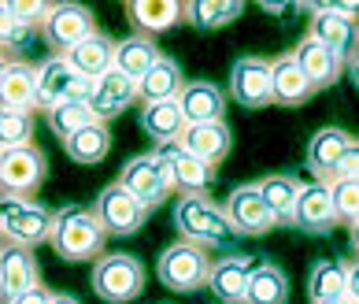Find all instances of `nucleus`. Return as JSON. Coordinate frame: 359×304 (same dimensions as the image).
Returning <instances> with one entry per match:
<instances>
[{
	"label": "nucleus",
	"instance_id": "20",
	"mask_svg": "<svg viewBox=\"0 0 359 304\" xmlns=\"http://www.w3.org/2000/svg\"><path fill=\"white\" fill-rule=\"evenodd\" d=\"M34 97H37V63L11 56L0 71V108L34 112Z\"/></svg>",
	"mask_w": 359,
	"mask_h": 304
},
{
	"label": "nucleus",
	"instance_id": "45",
	"mask_svg": "<svg viewBox=\"0 0 359 304\" xmlns=\"http://www.w3.org/2000/svg\"><path fill=\"white\" fill-rule=\"evenodd\" d=\"M48 304H82L78 297H71V293H52V300Z\"/></svg>",
	"mask_w": 359,
	"mask_h": 304
},
{
	"label": "nucleus",
	"instance_id": "9",
	"mask_svg": "<svg viewBox=\"0 0 359 304\" xmlns=\"http://www.w3.org/2000/svg\"><path fill=\"white\" fill-rule=\"evenodd\" d=\"M311 22H308V37L318 41L326 52H334L341 63H348L359 52V22L341 15L334 4H308Z\"/></svg>",
	"mask_w": 359,
	"mask_h": 304
},
{
	"label": "nucleus",
	"instance_id": "38",
	"mask_svg": "<svg viewBox=\"0 0 359 304\" xmlns=\"http://www.w3.org/2000/svg\"><path fill=\"white\" fill-rule=\"evenodd\" d=\"M34 41V30H26V26L11 15V8L0 0V52H22L26 45Z\"/></svg>",
	"mask_w": 359,
	"mask_h": 304
},
{
	"label": "nucleus",
	"instance_id": "42",
	"mask_svg": "<svg viewBox=\"0 0 359 304\" xmlns=\"http://www.w3.org/2000/svg\"><path fill=\"white\" fill-rule=\"evenodd\" d=\"M48 300H52V289H48V286H34V289H26V293L11 297V300H4V304H48Z\"/></svg>",
	"mask_w": 359,
	"mask_h": 304
},
{
	"label": "nucleus",
	"instance_id": "14",
	"mask_svg": "<svg viewBox=\"0 0 359 304\" xmlns=\"http://www.w3.org/2000/svg\"><path fill=\"white\" fill-rule=\"evenodd\" d=\"M230 97L237 100V108L259 112L271 100V63L263 56H237L230 67Z\"/></svg>",
	"mask_w": 359,
	"mask_h": 304
},
{
	"label": "nucleus",
	"instance_id": "15",
	"mask_svg": "<svg viewBox=\"0 0 359 304\" xmlns=\"http://www.w3.org/2000/svg\"><path fill=\"white\" fill-rule=\"evenodd\" d=\"M292 227L311 237H326V234H334V227H341L334 216V201H330V186L304 182V190L297 197V211H292Z\"/></svg>",
	"mask_w": 359,
	"mask_h": 304
},
{
	"label": "nucleus",
	"instance_id": "33",
	"mask_svg": "<svg viewBox=\"0 0 359 304\" xmlns=\"http://www.w3.org/2000/svg\"><path fill=\"white\" fill-rule=\"evenodd\" d=\"M63 152H67V160L82 164V167L100 164L104 156L111 152V130H108V123H89V126H82L78 134H71L67 141H63Z\"/></svg>",
	"mask_w": 359,
	"mask_h": 304
},
{
	"label": "nucleus",
	"instance_id": "25",
	"mask_svg": "<svg viewBox=\"0 0 359 304\" xmlns=\"http://www.w3.org/2000/svg\"><path fill=\"white\" fill-rule=\"evenodd\" d=\"M71 63V71L74 74H82V78H89V82H97V78H104L111 67H115V41L108 34H89L86 41H78L67 56H63Z\"/></svg>",
	"mask_w": 359,
	"mask_h": 304
},
{
	"label": "nucleus",
	"instance_id": "41",
	"mask_svg": "<svg viewBox=\"0 0 359 304\" xmlns=\"http://www.w3.org/2000/svg\"><path fill=\"white\" fill-rule=\"evenodd\" d=\"M344 297H352L359 304V256L344 260Z\"/></svg>",
	"mask_w": 359,
	"mask_h": 304
},
{
	"label": "nucleus",
	"instance_id": "10",
	"mask_svg": "<svg viewBox=\"0 0 359 304\" xmlns=\"http://www.w3.org/2000/svg\"><path fill=\"white\" fill-rule=\"evenodd\" d=\"M152 152L159 156V164L167 167L170 193H178V197H208V190L215 186V167H208V164H201V160H193V156L185 152L178 141L156 145Z\"/></svg>",
	"mask_w": 359,
	"mask_h": 304
},
{
	"label": "nucleus",
	"instance_id": "12",
	"mask_svg": "<svg viewBox=\"0 0 359 304\" xmlns=\"http://www.w3.org/2000/svg\"><path fill=\"white\" fill-rule=\"evenodd\" d=\"M93 216L100 219L104 234H115V237H130L144 227V219H149V211H144L134 197H130L118 182L111 186H104L97 193V201H93Z\"/></svg>",
	"mask_w": 359,
	"mask_h": 304
},
{
	"label": "nucleus",
	"instance_id": "7",
	"mask_svg": "<svg viewBox=\"0 0 359 304\" xmlns=\"http://www.w3.org/2000/svg\"><path fill=\"white\" fill-rule=\"evenodd\" d=\"M118 186H123L144 211H156L167 204L170 197V182H167V167L159 164L156 152H141V156H130L118 171Z\"/></svg>",
	"mask_w": 359,
	"mask_h": 304
},
{
	"label": "nucleus",
	"instance_id": "47",
	"mask_svg": "<svg viewBox=\"0 0 359 304\" xmlns=\"http://www.w3.org/2000/svg\"><path fill=\"white\" fill-rule=\"evenodd\" d=\"M326 304H355L352 297H337V300H326Z\"/></svg>",
	"mask_w": 359,
	"mask_h": 304
},
{
	"label": "nucleus",
	"instance_id": "22",
	"mask_svg": "<svg viewBox=\"0 0 359 304\" xmlns=\"http://www.w3.org/2000/svg\"><path fill=\"white\" fill-rule=\"evenodd\" d=\"M34 286H41V267H37L34 253L4 245L0 249V300H11Z\"/></svg>",
	"mask_w": 359,
	"mask_h": 304
},
{
	"label": "nucleus",
	"instance_id": "37",
	"mask_svg": "<svg viewBox=\"0 0 359 304\" xmlns=\"http://www.w3.org/2000/svg\"><path fill=\"white\" fill-rule=\"evenodd\" d=\"M330 201H334L337 223H344V227L359 223V178H334L330 182Z\"/></svg>",
	"mask_w": 359,
	"mask_h": 304
},
{
	"label": "nucleus",
	"instance_id": "21",
	"mask_svg": "<svg viewBox=\"0 0 359 304\" xmlns=\"http://www.w3.org/2000/svg\"><path fill=\"white\" fill-rule=\"evenodd\" d=\"M315 97L311 82L304 78V71L297 67L292 52H282V56L271 60V100L278 108H300Z\"/></svg>",
	"mask_w": 359,
	"mask_h": 304
},
{
	"label": "nucleus",
	"instance_id": "40",
	"mask_svg": "<svg viewBox=\"0 0 359 304\" xmlns=\"http://www.w3.org/2000/svg\"><path fill=\"white\" fill-rule=\"evenodd\" d=\"M337 178H359V138H352V145H348V152L341 156Z\"/></svg>",
	"mask_w": 359,
	"mask_h": 304
},
{
	"label": "nucleus",
	"instance_id": "31",
	"mask_svg": "<svg viewBox=\"0 0 359 304\" xmlns=\"http://www.w3.org/2000/svg\"><path fill=\"white\" fill-rule=\"evenodd\" d=\"M241 0H189V4H182V22L196 26V30H222L241 19Z\"/></svg>",
	"mask_w": 359,
	"mask_h": 304
},
{
	"label": "nucleus",
	"instance_id": "48",
	"mask_svg": "<svg viewBox=\"0 0 359 304\" xmlns=\"http://www.w3.org/2000/svg\"><path fill=\"white\" fill-rule=\"evenodd\" d=\"M8 60H11V56H0V71H4V63H8Z\"/></svg>",
	"mask_w": 359,
	"mask_h": 304
},
{
	"label": "nucleus",
	"instance_id": "30",
	"mask_svg": "<svg viewBox=\"0 0 359 304\" xmlns=\"http://www.w3.org/2000/svg\"><path fill=\"white\" fill-rule=\"evenodd\" d=\"M159 56H163V52H159V45L152 41V37L130 34L126 41H115V71L134 78V82H141V78L149 74V67Z\"/></svg>",
	"mask_w": 359,
	"mask_h": 304
},
{
	"label": "nucleus",
	"instance_id": "29",
	"mask_svg": "<svg viewBox=\"0 0 359 304\" xmlns=\"http://www.w3.org/2000/svg\"><path fill=\"white\" fill-rule=\"evenodd\" d=\"M126 15L141 37H156L182 22V0H130Z\"/></svg>",
	"mask_w": 359,
	"mask_h": 304
},
{
	"label": "nucleus",
	"instance_id": "1",
	"mask_svg": "<svg viewBox=\"0 0 359 304\" xmlns=\"http://www.w3.org/2000/svg\"><path fill=\"white\" fill-rule=\"evenodd\" d=\"M48 245L56 249L60 260H67V263H82V260L97 263V260L104 256L108 234H104L100 219L93 216V208H86V204H67V208H60L56 216H52Z\"/></svg>",
	"mask_w": 359,
	"mask_h": 304
},
{
	"label": "nucleus",
	"instance_id": "35",
	"mask_svg": "<svg viewBox=\"0 0 359 304\" xmlns=\"http://www.w3.org/2000/svg\"><path fill=\"white\" fill-rule=\"evenodd\" d=\"M45 119H48L52 134H60L63 141H67L71 134H78V130H82V126L97 123V119H93V112H89V104H82V100H67V104H56V108H48V112H45Z\"/></svg>",
	"mask_w": 359,
	"mask_h": 304
},
{
	"label": "nucleus",
	"instance_id": "11",
	"mask_svg": "<svg viewBox=\"0 0 359 304\" xmlns=\"http://www.w3.org/2000/svg\"><path fill=\"white\" fill-rule=\"evenodd\" d=\"M41 34H45V41H48V48L56 52V56H67L78 41H86L89 34H97V19H93L89 8L63 0V4H52Z\"/></svg>",
	"mask_w": 359,
	"mask_h": 304
},
{
	"label": "nucleus",
	"instance_id": "44",
	"mask_svg": "<svg viewBox=\"0 0 359 304\" xmlns=\"http://www.w3.org/2000/svg\"><path fill=\"white\" fill-rule=\"evenodd\" d=\"M348 245H352V253L359 256V223H352V227H348Z\"/></svg>",
	"mask_w": 359,
	"mask_h": 304
},
{
	"label": "nucleus",
	"instance_id": "3",
	"mask_svg": "<svg viewBox=\"0 0 359 304\" xmlns=\"http://www.w3.org/2000/svg\"><path fill=\"white\" fill-rule=\"evenodd\" d=\"M52 216L56 211L45 208L34 197H4L0 193V237L11 249H34L48 242L52 234Z\"/></svg>",
	"mask_w": 359,
	"mask_h": 304
},
{
	"label": "nucleus",
	"instance_id": "50",
	"mask_svg": "<svg viewBox=\"0 0 359 304\" xmlns=\"http://www.w3.org/2000/svg\"><path fill=\"white\" fill-rule=\"evenodd\" d=\"M0 56H4V52H0Z\"/></svg>",
	"mask_w": 359,
	"mask_h": 304
},
{
	"label": "nucleus",
	"instance_id": "6",
	"mask_svg": "<svg viewBox=\"0 0 359 304\" xmlns=\"http://www.w3.org/2000/svg\"><path fill=\"white\" fill-rule=\"evenodd\" d=\"M93 97V82L71 71V63L63 56H48L45 63H37V97H34V112H48L56 104L67 100H82L89 104Z\"/></svg>",
	"mask_w": 359,
	"mask_h": 304
},
{
	"label": "nucleus",
	"instance_id": "32",
	"mask_svg": "<svg viewBox=\"0 0 359 304\" xmlns=\"http://www.w3.org/2000/svg\"><path fill=\"white\" fill-rule=\"evenodd\" d=\"M141 130L149 134L156 145H167V141H178L182 130H185V119L178 112V100H159V104H141V115H137Z\"/></svg>",
	"mask_w": 359,
	"mask_h": 304
},
{
	"label": "nucleus",
	"instance_id": "39",
	"mask_svg": "<svg viewBox=\"0 0 359 304\" xmlns=\"http://www.w3.org/2000/svg\"><path fill=\"white\" fill-rule=\"evenodd\" d=\"M11 15H15L26 30H41L45 26V19H48V11H52V4H45V0H11Z\"/></svg>",
	"mask_w": 359,
	"mask_h": 304
},
{
	"label": "nucleus",
	"instance_id": "4",
	"mask_svg": "<svg viewBox=\"0 0 359 304\" xmlns=\"http://www.w3.org/2000/svg\"><path fill=\"white\" fill-rule=\"evenodd\" d=\"M89 282L104 304H130L144 293V263L130 253H104L93 263Z\"/></svg>",
	"mask_w": 359,
	"mask_h": 304
},
{
	"label": "nucleus",
	"instance_id": "26",
	"mask_svg": "<svg viewBox=\"0 0 359 304\" xmlns=\"http://www.w3.org/2000/svg\"><path fill=\"white\" fill-rule=\"evenodd\" d=\"M256 190L263 197V204L274 216L278 227H292V211H297V197L304 190V182L297 175H285V171H274V175L259 178Z\"/></svg>",
	"mask_w": 359,
	"mask_h": 304
},
{
	"label": "nucleus",
	"instance_id": "13",
	"mask_svg": "<svg viewBox=\"0 0 359 304\" xmlns=\"http://www.w3.org/2000/svg\"><path fill=\"white\" fill-rule=\"evenodd\" d=\"M222 216H226V223L233 227L237 237H259V234H267V230L278 227L274 216L267 211V204H263L256 182L233 186L230 197H226V204H222Z\"/></svg>",
	"mask_w": 359,
	"mask_h": 304
},
{
	"label": "nucleus",
	"instance_id": "8",
	"mask_svg": "<svg viewBox=\"0 0 359 304\" xmlns=\"http://www.w3.org/2000/svg\"><path fill=\"white\" fill-rule=\"evenodd\" d=\"M45 175H48V160L37 145L0 152V193L4 197H34L45 186Z\"/></svg>",
	"mask_w": 359,
	"mask_h": 304
},
{
	"label": "nucleus",
	"instance_id": "23",
	"mask_svg": "<svg viewBox=\"0 0 359 304\" xmlns=\"http://www.w3.org/2000/svg\"><path fill=\"white\" fill-rule=\"evenodd\" d=\"M292 60H297V67L304 71V78L311 82L315 93H318V89L337 86V82H341V74H344V63L334 56V52H326L318 41H311L308 34L300 37V45H297V48H292Z\"/></svg>",
	"mask_w": 359,
	"mask_h": 304
},
{
	"label": "nucleus",
	"instance_id": "43",
	"mask_svg": "<svg viewBox=\"0 0 359 304\" xmlns=\"http://www.w3.org/2000/svg\"><path fill=\"white\" fill-rule=\"evenodd\" d=\"M344 71H348V78H352V86L359 89V52H355V56H352L348 63H344Z\"/></svg>",
	"mask_w": 359,
	"mask_h": 304
},
{
	"label": "nucleus",
	"instance_id": "28",
	"mask_svg": "<svg viewBox=\"0 0 359 304\" xmlns=\"http://www.w3.org/2000/svg\"><path fill=\"white\" fill-rule=\"evenodd\" d=\"M185 89V74L170 56H159L149 74L137 82V100L141 104H159V100H178V93Z\"/></svg>",
	"mask_w": 359,
	"mask_h": 304
},
{
	"label": "nucleus",
	"instance_id": "27",
	"mask_svg": "<svg viewBox=\"0 0 359 304\" xmlns=\"http://www.w3.org/2000/svg\"><path fill=\"white\" fill-rule=\"evenodd\" d=\"M245 304H289V275L274 260H256L248 275Z\"/></svg>",
	"mask_w": 359,
	"mask_h": 304
},
{
	"label": "nucleus",
	"instance_id": "36",
	"mask_svg": "<svg viewBox=\"0 0 359 304\" xmlns=\"http://www.w3.org/2000/svg\"><path fill=\"white\" fill-rule=\"evenodd\" d=\"M34 145V112H4L0 108V152Z\"/></svg>",
	"mask_w": 359,
	"mask_h": 304
},
{
	"label": "nucleus",
	"instance_id": "2",
	"mask_svg": "<svg viewBox=\"0 0 359 304\" xmlns=\"http://www.w3.org/2000/svg\"><path fill=\"white\" fill-rule=\"evenodd\" d=\"M175 227L182 242L204 249V253H230V245L237 242L233 227L226 223L222 208L211 197H178Z\"/></svg>",
	"mask_w": 359,
	"mask_h": 304
},
{
	"label": "nucleus",
	"instance_id": "19",
	"mask_svg": "<svg viewBox=\"0 0 359 304\" xmlns=\"http://www.w3.org/2000/svg\"><path fill=\"white\" fill-rule=\"evenodd\" d=\"M352 145V134L341 126H323L318 134L308 141V171L315 175V182H323V186H330V182L337 178V167H341V156L348 152Z\"/></svg>",
	"mask_w": 359,
	"mask_h": 304
},
{
	"label": "nucleus",
	"instance_id": "49",
	"mask_svg": "<svg viewBox=\"0 0 359 304\" xmlns=\"http://www.w3.org/2000/svg\"><path fill=\"white\" fill-rule=\"evenodd\" d=\"M0 249H4V237H0Z\"/></svg>",
	"mask_w": 359,
	"mask_h": 304
},
{
	"label": "nucleus",
	"instance_id": "46",
	"mask_svg": "<svg viewBox=\"0 0 359 304\" xmlns=\"http://www.w3.org/2000/svg\"><path fill=\"white\" fill-rule=\"evenodd\" d=\"M263 11H271V15H278V11H285V4H267V0H263Z\"/></svg>",
	"mask_w": 359,
	"mask_h": 304
},
{
	"label": "nucleus",
	"instance_id": "34",
	"mask_svg": "<svg viewBox=\"0 0 359 304\" xmlns=\"http://www.w3.org/2000/svg\"><path fill=\"white\" fill-rule=\"evenodd\" d=\"M308 297L311 304H326L344 297V260H315L308 271Z\"/></svg>",
	"mask_w": 359,
	"mask_h": 304
},
{
	"label": "nucleus",
	"instance_id": "24",
	"mask_svg": "<svg viewBox=\"0 0 359 304\" xmlns=\"http://www.w3.org/2000/svg\"><path fill=\"white\" fill-rule=\"evenodd\" d=\"M178 112L189 123H219L226 119V93L215 82H185V89L178 93Z\"/></svg>",
	"mask_w": 359,
	"mask_h": 304
},
{
	"label": "nucleus",
	"instance_id": "18",
	"mask_svg": "<svg viewBox=\"0 0 359 304\" xmlns=\"http://www.w3.org/2000/svg\"><path fill=\"white\" fill-rule=\"evenodd\" d=\"M178 145L193 156V160H201L208 167H219L226 156H230L233 134H230V126H226V119H219V123H189L182 130Z\"/></svg>",
	"mask_w": 359,
	"mask_h": 304
},
{
	"label": "nucleus",
	"instance_id": "16",
	"mask_svg": "<svg viewBox=\"0 0 359 304\" xmlns=\"http://www.w3.org/2000/svg\"><path fill=\"white\" fill-rule=\"evenodd\" d=\"M252 256L245 253H226L211 260L208 271V289L219 304H245V289H248V275H252Z\"/></svg>",
	"mask_w": 359,
	"mask_h": 304
},
{
	"label": "nucleus",
	"instance_id": "5",
	"mask_svg": "<svg viewBox=\"0 0 359 304\" xmlns=\"http://www.w3.org/2000/svg\"><path fill=\"white\" fill-rule=\"evenodd\" d=\"M211 260H215L211 253H204V249H196V245L178 237L175 245H167L163 253H159L156 279L167 289H175V293H196V289H204V282H208Z\"/></svg>",
	"mask_w": 359,
	"mask_h": 304
},
{
	"label": "nucleus",
	"instance_id": "17",
	"mask_svg": "<svg viewBox=\"0 0 359 304\" xmlns=\"http://www.w3.org/2000/svg\"><path fill=\"white\" fill-rule=\"evenodd\" d=\"M137 104V82L126 74H118L115 67L93 82V97H89V112L97 123H111L115 115H123L126 108Z\"/></svg>",
	"mask_w": 359,
	"mask_h": 304
}]
</instances>
